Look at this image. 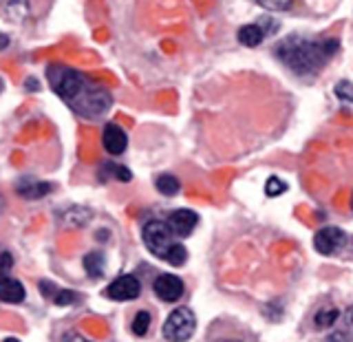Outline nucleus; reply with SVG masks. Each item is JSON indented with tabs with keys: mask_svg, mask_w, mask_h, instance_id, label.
Wrapping results in <instances>:
<instances>
[{
	"mask_svg": "<svg viewBox=\"0 0 353 342\" xmlns=\"http://www.w3.org/2000/svg\"><path fill=\"white\" fill-rule=\"evenodd\" d=\"M18 190L22 197H27V199H40L44 194H49L51 192V183H42V181H33V179H22V183L18 185Z\"/></svg>",
	"mask_w": 353,
	"mask_h": 342,
	"instance_id": "nucleus-13",
	"label": "nucleus"
},
{
	"mask_svg": "<svg viewBox=\"0 0 353 342\" xmlns=\"http://www.w3.org/2000/svg\"><path fill=\"white\" fill-rule=\"evenodd\" d=\"M25 296H27L25 285H22L20 281H16V279H7V276H3V279H0V301L16 305V303H22V301H25Z\"/></svg>",
	"mask_w": 353,
	"mask_h": 342,
	"instance_id": "nucleus-11",
	"label": "nucleus"
},
{
	"mask_svg": "<svg viewBox=\"0 0 353 342\" xmlns=\"http://www.w3.org/2000/svg\"><path fill=\"white\" fill-rule=\"evenodd\" d=\"M47 75H49V82L53 86V91L69 104H73L86 88L84 75L73 71V69H66V66H51Z\"/></svg>",
	"mask_w": 353,
	"mask_h": 342,
	"instance_id": "nucleus-2",
	"label": "nucleus"
},
{
	"mask_svg": "<svg viewBox=\"0 0 353 342\" xmlns=\"http://www.w3.org/2000/svg\"><path fill=\"white\" fill-rule=\"evenodd\" d=\"M0 88H3V80H0Z\"/></svg>",
	"mask_w": 353,
	"mask_h": 342,
	"instance_id": "nucleus-31",
	"label": "nucleus"
},
{
	"mask_svg": "<svg viewBox=\"0 0 353 342\" xmlns=\"http://www.w3.org/2000/svg\"><path fill=\"white\" fill-rule=\"evenodd\" d=\"M108 170L113 172L119 181H124V183H128L132 179V172L128 168H124V165H108Z\"/></svg>",
	"mask_w": 353,
	"mask_h": 342,
	"instance_id": "nucleus-24",
	"label": "nucleus"
},
{
	"mask_svg": "<svg viewBox=\"0 0 353 342\" xmlns=\"http://www.w3.org/2000/svg\"><path fill=\"white\" fill-rule=\"evenodd\" d=\"M77 298H80V296H77L75 292H71V290H58L53 296V303L60 305V307H66V305L77 303Z\"/></svg>",
	"mask_w": 353,
	"mask_h": 342,
	"instance_id": "nucleus-21",
	"label": "nucleus"
},
{
	"mask_svg": "<svg viewBox=\"0 0 353 342\" xmlns=\"http://www.w3.org/2000/svg\"><path fill=\"white\" fill-rule=\"evenodd\" d=\"M141 237H143V243H146V248L152 256L163 259V261H165V256H168L170 248L176 243L174 232L170 230L168 221H159V219L148 221L141 230Z\"/></svg>",
	"mask_w": 353,
	"mask_h": 342,
	"instance_id": "nucleus-3",
	"label": "nucleus"
},
{
	"mask_svg": "<svg viewBox=\"0 0 353 342\" xmlns=\"http://www.w3.org/2000/svg\"><path fill=\"white\" fill-rule=\"evenodd\" d=\"M342 320H345V325H347V327H353V305L347 307V312L342 314Z\"/></svg>",
	"mask_w": 353,
	"mask_h": 342,
	"instance_id": "nucleus-27",
	"label": "nucleus"
},
{
	"mask_svg": "<svg viewBox=\"0 0 353 342\" xmlns=\"http://www.w3.org/2000/svg\"><path fill=\"white\" fill-rule=\"evenodd\" d=\"M345 243H347V234H345V230H340V228H323V230H318V234L314 237L316 250L320 254H325V256L336 254Z\"/></svg>",
	"mask_w": 353,
	"mask_h": 342,
	"instance_id": "nucleus-8",
	"label": "nucleus"
},
{
	"mask_svg": "<svg viewBox=\"0 0 353 342\" xmlns=\"http://www.w3.org/2000/svg\"><path fill=\"white\" fill-rule=\"evenodd\" d=\"M104 265H106V261H104L102 252H88L84 256V270H86L88 276H91V279H102Z\"/></svg>",
	"mask_w": 353,
	"mask_h": 342,
	"instance_id": "nucleus-14",
	"label": "nucleus"
},
{
	"mask_svg": "<svg viewBox=\"0 0 353 342\" xmlns=\"http://www.w3.org/2000/svg\"><path fill=\"white\" fill-rule=\"evenodd\" d=\"M5 7H7L9 14L18 20V18H22V16H27V11H29V0H5Z\"/></svg>",
	"mask_w": 353,
	"mask_h": 342,
	"instance_id": "nucleus-19",
	"label": "nucleus"
},
{
	"mask_svg": "<svg viewBox=\"0 0 353 342\" xmlns=\"http://www.w3.org/2000/svg\"><path fill=\"white\" fill-rule=\"evenodd\" d=\"M150 325H152L150 314L148 312H137L135 318H132V323H130V329H132V334H135V336H146L150 331Z\"/></svg>",
	"mask_w": 353,
	"mask_h": 342,
	"instance_id": "nucleus-17",
	"label": "nucleus"
},
{
	"mask_svg": "<svg viewBox=\"0 0 353 342\" xmlns=\"http://www.w3.org/2000/svg\"><path fill=\"white\" fill-rule=\"evenodd\" d=\"M327 342H353V334H349V331H334Z\"/></svg>",
	"mask_w": 353,
	"mask_h": 342,
	"instance_id": "nucleus-25",
	"label": "nucleus"
},
{
	"mask_svg": "<svg viewBox=\"0 0 353 342\" xmlns=\"http://www.w3.org/2000/svg\"><path fill=\"white\" fill-rule=\"evenodd\" d=\"M351 205H353V201H351Z\"/></svg>",
	"mask_w": 353,
	"mask_h": 342,
	"instance_id": "nucleus-33",
	"label": "nucleus"
},
{
	"mask_svg": "<svg viewBox=\"0 0 353 342\" xmlns=\"http://www.w3.org/2000/svg\"><path fill=\"white\" fill-rule=\"evenodd\" d=\"M3 342H20L18 338H7V340H3Z\"/></svg>",
	"mask_w": 353,
	"mask_h": 342,
	"instance_id": "nucleus-30",
	"label": "nucleus"
},
{
	"mask_svg": "<svg viewBox=\"0 0 353 342\" xmlns=\"http://www.w3.org/2000/svg\"><path fill=\"white\" fill-rule=\"evenodd\" d=\"M152 292L163 303H176V301H181V296L185 294V287H183V281L179 279V276L161 274V276L154 279Z\"/></svg>",
	"mask_w": 353,
	"mask_h": 342,
	"instance_id": "nucleus-6",
	"label": "nucleus"
},
{
	"mask_svg": "<svg viewBox=\"0 0 353 342\" xmlns=\"http://www.w3.org/2000/svg\"><path fill=\"white\" fill-rule=\"evenodd\" d=\"M256 3L268 11H285L292 7L294 0H256Z\"/></svg>",
	"mask_w": 353,
	"mask_h": 342,
	"instance_id": "nucleus-22",
	"label": "nucleus"
},
{
	"mask_svg": "<svg viewBox=\"0 0 353 342\" xmlns=\"http://www.w3.org/2000/svg\"><path fill=\"white\" fill-rule=\"evenodd\" d=\"M110 301H135V298L141 294V283L135 279L132 274H124V276H117V279L106 287L104 292Z\"/></svg>",
	"mask_w": 353,
	"mask_h": 342,
	"instance_id": "nucleus-7",
	"label": "nucleus"
},
{
	"mask_svg": "<svg viewBox=\"0 0 353 342\" xmlns=\"http://www.w3.org/2000/svg\"><path fill=\"white\" fill-rule=\"evenodd\" d=\"M336 95H338L340 99H345V102H351V104H353V82H349V80H340V82L336 84Z\"/></svg>",
	"mask_w": 353,
	"mask_h": 342,
	"instance_id": "nucleus-23",
	"label": "nucleus"
},
{
	"mask_svg": "<svg viewBox=\"0 0 353 342\" xmlns=\"http://www.w3.org/2000/svg\"><path fill=\"white\" fill-rule=\"evenodd\" d=\"M336 51H338L336 40L316 42V40H307L303 36L285 38L283 42H279V47H276V55L281 58V62L290 66L298 75L316 73L320 66L325 64V60L331 58Z\"/></svg>",
	"mask_w": 353,
	"mask_h": 342,
	"instance_id": "nucleus-1",
	"label": "nucleus"
},
{
	"mask_svg": "<svg viewBox=\"0 0 353 342\" xmlns=\"http://www.w3.org/2000/svg\"><path fill=\"white\" fill-rule=\"evenodd\" d=\"M285 190H287V183L279 179V177H270L268 183H265V194L268 197H281Z\"/></svg>",
	"mask_w": 353,
	"mask_h": 342,
	"instance_id": "nucleus-20",
	"label": "nucleus"
},
{
	"mask_svg": "<svg viewBox=\"0 0 353 342\" xmlns=\"http://www.w3.org/2000/svg\"><path fill=\"white\" fill-rule=\"evenodd\" d=\"M102 141H104L106 152H110V154H121V152L126 150V146H128L126 132L121 130L117 124H106L104 135H102Z\"/></svg>",
	"mask_w": 353,
	"mask_h": 342,
	"instance_id": "nucleus-10",
	"label": "nucleus"
},
{
	"mask_svg": "<svg viewBox=\"0 0 353 342\" xmlns=\"http://www.w3.org/2000/svg\"><path fill=\"white\" fill-rule=\"evenodd\" d=\"M199 223V217L196 212H192V210H174V212L170 214L168 219V225L170 230L174 232V237H190L192 234V230L196 228Z\"/></svg>",
	"mask_w": 353,
	"mask_h": 342,
	"instance_id": "nucleus-9",
	"label": "nucleus"
},
{
	"mask_svg": "<svg viewBox=\"0 0 353 342\" xmlns=\"http://www.w3.org/2000/svg\"><path fill=\"white\" fill-rule=\"evenodd\" d=\"M196 329V316L190 307H176L168 314L161 334L168 342H185L190 340Z\"/></svg>",
	"mask_w": 353,
	"mask_h": 342,
	"instance_id": "nucleus-4",
	"label": "nucleus"
},
{
	"mask_svg": "<svg viewBox=\"0 0 353 342\" xmlns=\"http://www.w3.org/2000/svg\"><path fill=\"white\" fill-rule=\"evenodd\" d=\"M62 342H91V340H86L84 336L75 334V331H69V334H64V336H62Z\"/></svg>",
	"mask_w": 353,
	"mask_h": 342,
	"instance_id": "nucleus-26",
	"label": "nucleus"
},
{
	"mask_svg": "<svg viewBox=\"0 0 353 342\" xmlns=\"http://www.w3.org/2000/svg\"><path fill=\"white\" fill-rule=\"evenodd\" d=\"M165 261H168L170 265H174V268H181V265L188 261V252L185 248L181 245V243H174V245L170 248L168 256H165Z\"/></svg>",
	"mask_w": 353,
	"mask_h": 342,
	"instance_id": "nucleus-18",
	"label": "nucleus"
},
{
	"mask_svg": "<svg viewBox=\"0 0 353 342\" xmlns=\"http://www.w3.org/2000/svg\"><path fill=\"white\" fill-rule=\"evenodd\" d=\"M7 44H9V38L5 36V33H0V51L7 49Z\"/></svg>",
	"mask_w": 353,
	"mask_h": 342,
	"instance_id": "nucleus-29",
	"label": "nucleus"
},
{
	"mask_svg": "<svg viewBox=\"0 0 353 342\" xmlns=\"http://www.w3.org/2000/svg\"><path fill=\"white\" fill-rule=\"evenodd\" d=\"M108 106H110V95L102 86H86L80 93V97L73 102V108L77 110V113L86 115V117L102 115L108 110Z\"/></svg>",
	"mask_w": 353,
	"mask_h": 342,
	"instance_id": "nucleus-5",
	"label": "nucleus"
},
{
	"mask_svg": "<svg viewBox=\"0 0 353 342\" xmlns=\"http://www.w3.org/2000/svg\"><path fill=\"white\" fill-rule=\"evenodd\" d=\"M154 185H157V190L165 197H174L176 192H179V179H176L174 174H159L157 177V181H154Z\"/></svg>",
	"mask_w": 353,
	"mask_h": 342,
	"instance_id": "nucleus-16",
	"label": "nucleus"
},
{
	"mask_svg": "<svg viewBox=\"0 0 353 342\" xmlns=\"http://www.w3.org/2000/svg\"><path fill=\"white\" fill-rule=\"evenodd\" d=\"M263 38H265V31L261 25H243L239 29V42L243 44V47H250V49L259 47V44L263 42Z\"/></svg>",
	"mask_w": 353,
	"mask_h": 342,
	"instance_id": "nucleus-12",
	"label": "nucleus"
},
{
	"mask_svg": "<svg viewBox=\"0 0 353 342\" xmlns=\"http://www.w3.org/2000/svg\"><path fill=\"white\" fill-rule=\"evenodd\" d=\"M210 342H243V340H241V338H236V336L225 334V336H221V338H216V340H210Z\"/></svg>",
	"mask_w": 353,
	"mask_h": 342,
	"instance_id": "nucleus-28",
	"label": "nucleus"
},
{
	"mask_svg": "<svg viewBox=\"0 0 353 342\" xmlns=\"http://www.w3.org/2000/svg\"><path fill=\"white\" fill-rule=\"evenodd\" d=\"M351 245H353V239H351Z\"/></svg>",
	"mask_w": 353,
	"mask_h": 342,
	"instance_id": "nucleus-32",
	"label": "nucleus"
},
{
	"mask_svg": "<svg viewBox=\"0 0 353 342\" xmlns=\"http://www.w3.org/2000/svg\"><path fill=\"white\" fill-rule=\"evenodd\" d=\"M338 320H340V309L327 305V307L318 309V312H316L314 325H316L318 329H329V327H334V325L338 323Z\"/></svg>",
	"mask_w": 353,
	"mask_h": 342,
	"instance_id": "nucleus-15",
	"label": "nucleus"
}]
</instances>
